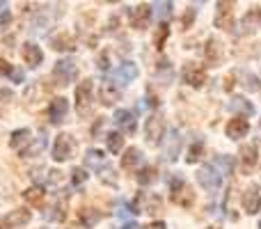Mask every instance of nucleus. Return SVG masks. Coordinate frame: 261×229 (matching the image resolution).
I'll use <instances>...</instances> for the list:
<instances>
[{"label": "nucleus", "mask_w": 261, "mask_h": 229, "mask_svg": "<svg viewBox=\"0 0 261 229\" xmlns=\"http://www.w3.org/2000/svg\"><path fill=\"white\" fill-rule=\"evenodd\" d=\"M170 190H172V202L179 204V207L190 209L195 204V193L190 190V186L186 184L181 176H174V179H172Z\"/></svg>", "instance_id": "f257e3e1"}, {"label": "nucleus", "mask_w": 261, "mask_h": 229, "mask_svg": "<svg viewBox=\"0 0 261 229\" xmlns=\"http://www.w3.org/2000/svg\"><path fill=\"white\" fill-rule=\"evenodd\" d=\"M76 76H78V67H76V62H73L71 58L60 60V62L55 64V69H53V81H55V85L58 87H67L69 83L76 81Z\"/></svg>", "instance_id": "f03ea898"}, {"label": "nucleus", "mask_w": 261, "mask_h": 229, "mask_svg": "<svg viewBox=\"0 0 261 229\" xmlns=\"http://www.w3.org/2000/svg\"><path fill=\"white\" fill-rule=\"evenodd\" d=\"M92 85L90 78L81 81V85L76 87V110H78V117H90L92 115Z\"/></svg>", "instance_id": "7ed1b4c3"}, {"label": "nucleus", "mask_w": 261, "mask_h": 229, "mask_svg": "<svg viewBox=\"0 0 261 229\" xmlns=\"http://www.w3.org/2000/svg\"><path fill=\"white\" fill-rule=\"evenodd\" d=\"M130 209H133V213H158L163 209V199L151 193H138Z\"/></svg>", "instance_id": "20e7f679"}, {"label": "nucleus", "mask_w": 261, "mask_h": 229, "mask_svg": "<svg viewBox=\"0 0 261 229\" xmlns=\"http://www.w3.org/2000/svg\"><path fill=\"white\" fill-rule=\"evenodd\" d=\"M144 133H147V140L149 144H161L163 138H165V119H163V115H151L147 119V124H144Z\"/></svg>", "instance_id": "39448f33"}, {"label": "nucleus", "mask_w": 261, "mask_h": 229, "mask_svg": "<svg viewBox=\"0 0 261 229\" xmlns=\"http://www.w3.org/2000/svg\"><path fill=\"white\" fill-rule=\"evenodd\" d=\"M73 147H76V142H73L71 135L60 133L58 138H55V144H53V158L58 163L69 161V158L73 156Z\"/></svg>", "instance_id": "423d86ee"}, {"label": "nucleus", "mask_w": 261, "mask_h": 229, "mask_svg": "<svg viewBox=\"0 0 261 229\" xmlns=\"http://www.w3.org/2000/svg\"><path fill=\"white\" fill-rule=\"evenodd\" d=\"M216 28H220V30H231L234 28V3L220 0L216 5Z\"/></svg>", "instance_id": "0eeeda50"}, {"label": "nucleus", "mask_w": 261, "mask_h": 229, "mask_svg": "<svg viewBox=\"0 0 261 229\" xmlns=\"http://www.w3.org/2000/svg\"><path fill=\"white\" fill-rule=\"evenodd\" d=\"M197 184L202 186L204 190H208V193H216V190L220 188V184H222V176L218 174L211 165H204V167H199L197 170Z\"/></svg>", "instance_id": "6e6552de"}, {"label": "nucleus", "mask_w": 261, "mask_h": 229, "mask_svg": "<svg viewBox=\"0 0 261 229\" xmlns=\"http://www.w3.org/2000/svg\"><path fill=\"white\" fill-rule=\"evenodd\" d=\"M184 81L188 83L190 87H204V83H206V71H204V67H199V64L195 62H188L184 67Z\"/></svg>", "instance_id": "1a4fd4ad"}, {"label": "nucleus", "mask_w": 261, "mask_h": 229, "mask_svg": "<svg viewBox=\"0 0 261 229\" xmlns=\"http://www.w3.org/2000/svg\"><path fill=\"white\" fill-rule=\"evenodd\" d=\"M151 14L153 9L149 5H138L135 9H130V26L135 30H144L149 26V21H151Z\"/></svg>", "instance_id": "9d476101"}, {"label": "nucleus", "mask_w": 261, "mask_h": 229, "mask_svg": "<svg viewBox=\"0 0 261 229\" xmlns=\"http://www.w3.org/2000/svg\"><path fill=\"white\" fill-rule=\"evenodd\" d=\"M243 209H245V213H250V216H254V213L261 211V193H259V186H250V188L243 193Z\"/></svg>", "instance_id": "9b49d317"}, {"label": "nucleus", "mask_w": 261, "mask_h": 229, "mask_svg": "<svg viewBox=\"0 0 261 229\" xmlns=\"http://www.w3.org/2000/svg\"><path fill=\"white\" fill-rule=\"evenodd\" d=\"M30 220H32V213L28 209H14V211L7 213V218L3 222L7 229H18V227H25Z\"/></svg>", "instance_id": "f8f14e48"}, {"label": "nucleus", "mask_w": 261, "mask_h": 229, "mask_svg": "<svg viewBox=\"0 0 261 229\" xmlns=\"http://www.w3.org/2000/svg\"><path fill=\"white\" fill-rule=\"evenodd\" d=\"M67 113H69V101L64 99V96H58V99L50 101V106H48V119H50V124H60V121L67 117Z\"/></svg>", "instance_id": "ddd939ff"}, {"label": "nucleus", "mask_w": 261, "mask_h": 229, "mask_svg": "<svg viewBox=\"0 0 261 229\" xmlns=\"http://www.w3.org/2000/svg\"><path fill=\"white\" fill-rule=\"evenodd\" d=\"M204 55H206V62L211 64V67H218V64L222 62V41L216 39V37H208Z\"/></svg>", "instance_id": "4468645a"}, {"label": "nucleus", "mask_w": 261, "mask_h": 229, "mask_svg": "<svg viewBox=\"0 0 261 229\" xmlns=\"http://www.w3.org/2000/svg\"><path fill=\"white\" fill-rule=\"evenodd\" d=\"M227 138H231V140H241V138H245L248 135V131H250V124H248V119L245 117H234V119L227 124Z\"/></svg>", "instance_id": "2eb2a0df"}, {"label": "nucleus", "mask_w": 261, "mask_h": 229, "mask_svg": "<svg viewBox=\"0 0 261 229\" xmlns=\"http://www.w3.org/2000/svg\"><path fill=\"white\" fill-rule=\"evenodd\" d=\"M119 99H122V92H119L117 85H113L110 81H106L103 85L99 87V101L103 106H115Z\"/></svg>", "instance_id": "dca6fc26"}, {"label": "nucleus", "mask_w": 261, "mask_h": 229, "mask_svg": "<svg viewBox=\"0 0 261 229\" xmlns=\"http://www.w3.org/2000/svg\"><path fill=\"white\" fill-rule=\"evenodd\" d=\"M23 60H25L28 67H39L41 60H44V53H41V48L37 44H32V41H28V44H23V50H21Z\"/></svg>", "instance_id": "f3484780"}, {"label": "nucleus", "mask_w": 261, "mask_h": 229, "mask_svg": "<svg viewBox=\"0 0 261 229\" xmlns=\"http://www.w3.org/2000/svg\"><path fill=\"white\" fill-rule=\"evenodd\" d=\"M239 154H241V163H243V172H250V170H252V167L259 163L257 144H243Z\"/></svg>", "instance_id": "a211bd4d"}, {"label": "nucleus", "mask_w": 261, "mask_h": 229, "mask_svg": "<svg viewBox=\"0 0 261 229\" xmlns=\"http://www.w3.org/2000/svg\"><path fill=\"white\" fill-rule=\"evenodd\" d=\"M46 144H48V138L41 133L39 138H32L30 142H28L25 147L21 149V156H23V158H35V156H39V154L46 149Z\"/></svg>", "instance_id": "6ab92c4d"}, {"label": "nucleus", "mask_w": 261, "mask_h": 229, "mask_svg": "<svg viewBox=\"0 0 261 229\" xmlns=\"http://www.w3.org/2000/svg\"><path fill=\"white\" fill-rule=\"evenodd\" d=\"M50 46L60 53H67V50H73L76 48V37L69 35V32H58V35L50 39Z\"/></svg>", "instance_id": "aec40b11"}, {"label": "nucleus", "mask_w": 261, "mask_h": 229, "mask_svg": "<svg viewBox=\"0 0 261 229\" xmlns=\"http://www.w3.org/2000/svg\"><path fill=\"white\" fill-rule=\"evenodd\" d=\"M241 28H243V30H241V35L261 28V7H252V9H250V12L243 16V21H241Z\"/></svg>", "instance_id": "412c9836"}, {"label": "nucleus", "mask_w": 261, "mask_h": 229, "mask_svg": "<svg viewBox=\"0 0 261 229\" xmlns=\"http://www.w3.org/2000/svg\"><path fill=\"white\" fill-rule=\"evenodd\" d=\"M115 78H117L122 85H128V83H133L135 78H138V67H135L133 62H124L117 67V71H115Z\"/></svg>", "instance_id": "4be33fe9"}, {"label": "nucleus", "mask_w": 261, "mask_h": 229, "mask_svg": "<svg viewBox=\"0 0 261 229\" xmlns=\"http://www.w3.org/2000/svg\"><path fill=\"white\" fill-rule=\"evenodd\" d=\"M115 124H117L126 135L135 133V117L130 110H117V113H115Z\"/></svg>", "instance_id": "5701e85b"}, {"label": "nucleus", "mask_w": 261, "mask_h": 229, "mask_svg": "<svg viewBox=\"0 0 261 229\" xmlns=\"http://www.w3.org/2000/svg\"><path fill=\"white\" fill-rule=\"evenodd\" d=\"M44 218L46 220H50V222H62L64 218H67V204L58 199V202L50 204V207L44 211Z\"/></svg>", "instance_id": "b1692460"}, {"label": "nucleus", "mask_w": 261, "mask_h": 229, "mask_svg": "<svg viewBox=\"0 0 261 229\" xmlns=\"http://www.w3.org/2000/svg\"><path fill=\"white\" fill-rule=\"evenodd\" d=\"M30 129H16L12 135H9V147L12 149H18L21 151L23 147H25L28 142H30Z\"/></svg>", "instance_id": "393cba45"}, {"label": "nucleus", "mask_w": 261, "mask_h": 229, "mask_svg": "<svg viewBox=\"0 0 261 229\" xmlns=\"http://www.w3.org/2000/svg\"><path fill=\"white\" fill-rule=\"evenodd\" d=\"M103 165H106L103 151H99V149H87V154H85V167H90V170H96V172H99Z\"/></svg>", "instance_id": "a878e982"}, {"label": "nucleus", "mask_w": 261, "mask_h": 229, "mask_svg": "<svg viewBox=\"0 0 261 229\" xmlns=\"http://www.w3.org/2000/svg\"><path fill=\"white\" fill-rule=\"evenodd\" d=\"M140 163H142V151H140L138 147H128L122 156V167L124 170H133V167L140 165Z\"/></svg>", "instance_id": "bb28decb"}, {"label": "nucleus", "mask_w": 261, "mask_h": 229, "mask_svg": "<svg viewBox=\"0 0 261 229\" xmlns=\"http://www.w3.org/2000/svg\"><path fill=\"white\" fill-rule=\"evenodd\" d=\"M44 197H46V193L41 186H30V188L23 193V199H25L28 204H32V207H44Z\"/></svg>", "instance_id": "cd10ccee"}, {"label": "nucleus", "mask_w": 261, "mask_h": 229, "mask_svg": "<svg viewBox=\"0 0 261 229\" xmlns=\"http://www.w3.org/2000/svg\"><path fill=\"white\" fill-rule=\"evenodd\" d=\"M229 108L234 110V113H241V117H248L254 113V106L250 104L248 99H243V96H234V99L229 101Z\"/></svg>", "instance_id": "c85d7f7f"}, {"label": "nucleus", "mask_w": 261, "mask_h": 229, "mask_svg": "<svg viewBox=\"0 0 261 229\" xmlns=\"http://www.w3.org/2000/svg\"><path fill=\"white\" fill-rule=\"evenodd\" d=\"M211 167L218 172L220 176H225V174H231L234 172V161H231L229 156H218L216 161L211 163Z\"/></svg>", "instance_id": "c756f323"}, {"label": "nucleus", "mask_w": 261, "mask_h": 229, "mask_svg": "<svg viewBox=\"0 0 261 229\" xmlns=\"http://www.w3.org/2000/svg\"><path fill=\"white\" fill-rule=\"evenodd\" d=\"M78 220L85 227H94L96 222L101 220V213L94 211V209H81V211H78Z\"/></svg>", "instance_id": "7c9ffc66"}, {"label": "nucleus", "mask_w": 261, "mask_h": 229, "mask_svg": "<svg viewBox=\"0 0 261 229\" xmlns=\"http://www.w3.org/2000/svg\"><path fill=\"white\" fill-rule=\"evenodd\" d=\"M106 142H108L110 154H119L124 149V135L119 131H113V133L106 135Z\"/></svg>", "instance_id": "2f4dec72"}, {"label": "nucleus", "mask_w": 261, "mask_h": 229, "mask_svg": "<svg viewBox=\"0 0 261 229\" xmlns=\"http://www.w3.org/2000/svg\"><path fill=\"white\" fill-rule=\"evenodd\" d=\"M179 147H181V138H179V133H176V131H172L170 142H167V147H165V158H167V161H174L176 154H179Z\"/></svg>", "instance_id": "473e14b6"}, {"label": "nucleus", "mask_w": 261, "mask_h": 229, "mask_svg": "<svg viewBox=\"0 0 261 229\" xmlns=\"http://www.w3.org/2000/svg\"><path fill=\"white\" fill-rule=\"evenodd\" d=\"M236 76H241V78H243V83H241V85H243L248 92H259L261 83H259V78L254 76V73H250V71H239V73H236Z\"/></svg>", "instance_id": "72a5a7b5"}, {"label": "nucleus", "mask_w": 261, "mask_h": 229, "mask_svg": "<svg viewBox=\"0 0 261 229\" xmlns=\"http://www.w3.org/2000/svg\"><path fill=\"white\" fill-rule=\"evenodd\" d=\"M158 179V170L156 167H142V170L138 172V184L140 186H149V184H153V181Z\"/></svg>", "instance_id": "f704fd0d"}, {"label": "nucleus", "mask_w": 261, "mask_h": 229, "mask_svg": "<svg viewBox=\"0 0 261 229\" xmlns=\"http://www.w3.org/2000/svg\"><path fill=\"white\" fill-rule=\"evenodd\" d=\"M167 35H170V26H167L165 21L158 26V30H156V37H153V46H156L158 50L165 46V39H167Z\"/></svg>", "instance_id": "c9c22d12"}, {"label": "nucleus", "mask_w": 261, "mask_h": 229, "mask_svg": "<svg viewBox=\"0 0 261 229\" xmlns=\"http://www.w3.org/2000/svg\"><path fill=\"white\" fill-rule=\"evenodd\" d=\"M202 154H204V142L199 140V142H195L193 147L188 149V156H186V161H188V163H197L199 158H202Z\"/></svg>", "instance_id": "e433bc0d"}, {"label": "nucleus", "mask_w": 261, "mask_h": 229, "mask_svg": "<svg viewBox=\"0 0 261 229\" xmlns=\"http://www.w3.org/2000/svg\"><path fill=\"white\" fill-rule=\"evenodd\" d=\"M85 181H87L85 167H73V170H71V184H73V186H83Z\"/></svg>", "instance_id": "4c0bfd02"}, {"label": "nucleus", "mask_w": 261, "mask_h": 229, "mask_svg": "<svg viewBox=\"0 0 261 229\" xmlns=\"http://www.w3.org/2000/svg\"><path fill=\"white\" fill-rule=\"evenodd\" d=\"M156 14H158V18H167L172 14V3H158Z\"/></svg>", "instance_id": "58836bf2"}, {"label": "nucleus", "mask_w": 261, "mask_h": 229, "mask_svg": "<svg viewBox=\"0 0 261 229\" xmlns=\"http://www.w3.org/2000/svg\"><path fill=\"white\" fill-rule=\"evenodd\" d=\"M12 21V14H9L7 5L0 3V28H7V23Z\"/></svg>", "instance_id": "ea45409f"}, {"label": "nucleus", "mask_w": 261, "mask_h": 229, "mask_svg": "<svg viewBox=\"0 0 261 229\" xmlns=\"http://www.w3.org/2000/svg\"><path fill=\"white\" fill-rule=\"evenodd\" d=\"M115 172L110 170V167H106L103 170V174H101V181H103V184H110V186H117V176H113Z\"/></svg>", "instance_id": "a19ab883"}, {"label": "nucleus", "mask_w": 261, "mask_h": 229, "mask_svg": "<svg viewBox=\"0 0 261 229\" xmlns=\"http://www.w3.org/2000/svg\"><path fill=\"white\" fill-rule=\"evenodd\" d=\"M96 67H99L101 71H108V69H110V55H108V53H101V58H99V62H96Z\"/></svg>", "instance_id": "79ce46f5"}, {"label": "nucleus", "mask_w": 261, "mask_h": 229, "mask_svg": "<svg viewBox=\"0 0 261 229\" xmlns=\"http://www.w3.org/2000/svg\"><path fill=\"white\" fill-rule=\"evenodd\" d=\"M48 181L53 186H60V184H62V172H60V170H50L48 172Z\"/></svg>", "instance_id": "37998d69"}, {"label": "nucleus", "mask_w": 261, "mask_h": 229, "mask_svg": "<svg viewBox=\"0 0 261 229\" xmlns=\"http://www.w3.org/2000/svg\"><path fill=\"white\" fill-rule=\"evenodd\" d=\"M14 99V92L7 90V87H0V104H9Z\"/></svg>", "instance_id": "c03bdc74"}, {"label": "nucleus", "mask_w": 261, "mask_h": 229, "mask_svg": "<svg viewBox=\"0 0 261 229\" xmlns=\"http://www.w3.org/2000/svg\"><path fill=\"white\" fill-rule=\"evenodd\" d=\"M9 73H12V64L5 58H0V76H9Z\"/></svg>", "instance_id": "a18cd8bd"}, {"label": "nucleus", "mask_w": 261, "mask_h": 229, "mask_svg": "<svg viewBox=\"0 0 261 229\" xmlns=\"http://www.w3.org/2000/svg\"><path fill=\"white\" fill-rule=\"evenodd\" d=\"M193 18H195V9H188V12H186V16H184V28H190Z\"/></svg>", "instance_id": "49530a36"}, {"label": "nucleus", "mask_w": 261, "mask_h": 229, "mask_svg": "<svg viewBox=\"0 0 261 229\" xmlns=\"http://www.w3.org/2000/svg\"><path fill=\"white\" fill-rule=\"evenodd\" d=\"M142 229H167V227H165V222H163V220H156V222H149V225H144Z\"/></svg>", "instance_id": "de8ad7c7"}, {"label": "nucleus", "mask_w": 261, "mask_h": 229, "mask_svg": "<svg viewBox=\"0 0 261 229\" xmlns=\"http://www.w3.org/2000/svg\"><path fill=\"white\" fill-rule=\"evenodd\" d=\"M12 78H14V83H21V81H23V71H21V69H14V71H12Z\"/></svg>", "instance_id": "09e8293b"}, {"label": "nucleus", "mask_w": 261, "mask_h": 229, "mask_svg": "<svg viewBox=\"0 0 261 229\" xmlns=\"http://www.w3.org/2000/svg\"><path fill=\"white\" fill-rule=\"evenodd\" d=\"M124 229H138V225H133V222H128V225L124 227Z\"/></svg>", "instance_id": "8fccbe9b"}, {"label": "nucleus", "mask_w": 261, "mask_h": 229, "mask_svg": "<svg viewBox=\"0 0 261 229\" xmlns=\"http://www.w3.org/2000/svg\"><path fill=\"white\" fill-rule=\"evenodd\" d=\"M5 227V222H3V218H0V229H3Z\"/></svg>", "instance_id": "3c124183"}, {"label": "nucleus", "mask_w": 261, "mask_h": 229, "mask_svg": "<svg viewBox=\"0 0 261 229\" xmlns=\"http://www.w3.org/2000/svg\"><path fill=\"white\" fill-rule=\"evenodd\" d=\"M208 229H220V227H216V225H213V227H208Z\"/></svg>", "instance_id": "603ef678"}, {"label": "nucleus", "mask_w": 261, "mask_h": 229, "mask_svg": "<svg viewBox=\"0 0 261 229\" xmlns=\"http://www.w3.org/2000/svg\"><path fill=\"white\" fill-rule=\"evenodd\" d=\"M259 229H261V220H259Z\"/></svg>", "instance_id": "864d4df0"}]
</instances>
